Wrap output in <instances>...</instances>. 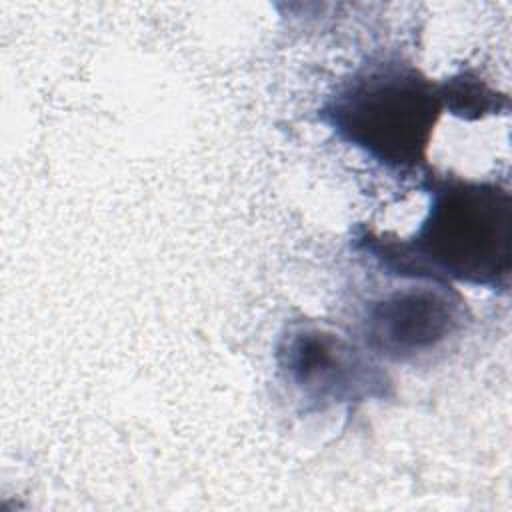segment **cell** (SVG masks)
I'll return each mask as SVG.
<instances>
[{
  "label": "cell",
  "mask_w": 512,
  "mask_h": 512,
  "mask_svg": "<svg viewBox=\"0 0 512 512\" xmlns=\"http://www.w3.org/2000/svg\"><path fill=\"white\" fill-rule=\"evenodd\" d=\"M428 210L410 238L362 230L354 248L382 274L432 276L494 292L512 278V194L496 180L426 174Z\"/></svg>",
  "instance_id": "cell-1"
},
{
  "label": "cell",
  "mask_w": 512,
  "mask_h": 512,
  "mask_svg": "<svg viewBox=\"0 0 512 512\" xmlns=\"http://www.w3.org/2000/svg\"><path fill=\"white\" fill-rule=\"evenodd\" d=\"M442 114L438 82L400 54H378L340 80L318 110L334 136L390 172H420Z\"/></svg>",
  "instance_id": "cell-2"
},
{
  "label": "cell",
  "mask_w": 512,
  "mask_h": 512,
  "mask_svg": "<svg viewBox=\"0 0 512 512\" xmlns=\"http://www.w3.org/2000/svg\"><path fill=\"white\" fill-rule=\"evenodd\" d=\"M384 276L392 284L374 288L362 300L354 328V338L374 358L416 364L464 336L470 308L452 282L432 276Z\"/></svg>",
  "instance_id": "cell-3"
},
{
  "label": "cell",
  "mask_w": 512,
  "mask_h": 512,
  "mask_svg": "<svg viewBox=\"0 0 512 512\" xmlns=\"http://www.w3.org/2000/svg\"><path fill=\"white\" fill-rule=\"evenodd\" d=\"M278 376L304 410L358 406L392 394V378L354 334L316 320H294L274 348Z\"/></svg>",
  "instance_id": "cell-4"
},
{
  "label": "cell",
  "mask_w": 512,
  "mask_h": 512,
  "mask_svg": "<svg viewBox=\"0 0 512 512\" xmlns=\"http://www.w3.org/2000/svg\"><path fill=\"white\" fill-rule=\"evenodd\" d=\"M442 110L462 120H480L490 114L506 112L510 100L506 94L494 90L472 70H462L438 82Z\"/></svg>",
  "instance_id": "cell-5"
}]
</instances>
